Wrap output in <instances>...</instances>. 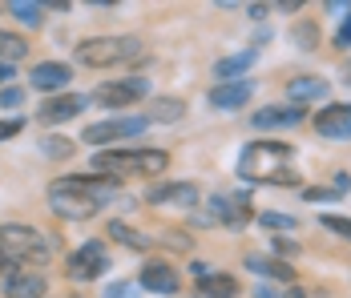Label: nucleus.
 I'll return each mask as SVG.
<instances>
[{
  "mask_svg": "<svg viewBox=\"0 0 351 298\" xmlns=\"http://www.w3.org/2000/svg\"><path fill=\"white\" fill-rule=\"evenodd\" d=\"M40 153H45V158H69L73 141L69 137H45V141H40Z\"/></svg>",
  "mask_w": 351,
  "mask_h": 298,
  "instance_id": "28",
  "label": "nucleus"
},
{
  "mask_svg": "<svg viewBox=\"0 0 351 298\" xmlns=\"http://www.w3.org/2000/svg\"><path fill=\"white\" fill-rule=\"evenodd\" d=\"M21 57H29V40L16 33H8V29H0V65H12V61H21Z\"/></svg>",
  "mask_w": 351,
  "mask_h": 298,
  "instance_id": "24",
  "label": "nucleus"
},
{
  "mask_svg": "<svg viewBox=\"0 0 351 298\" xmlns=\"http://www.w3.org/2000/svg\"><path fill=\"white\" fill-rule=\"evenodd\" d=\"M149 206H170V210H194L198 206V186L194 182H162L145 190Z\"/></svg>",
  "mask_w": 351,
  "mask_h": 298,
  "instance_id": "9",
  "label": "nucleus"
},
{
  "mask_svg": "<svg viewBox=\"0 0 351 298\" xmlns=\"http://www.w3.org/2000/svg\"><path fill=\"white\" fill-rule=\"evenodd\" d=\"M258 222L271 226V230H295V218L291 214H258Z\"/></svg>",
  "mask_w": 351,
  "mask_h": 298,
  "instance_id": "31",
  "label": "nucleus"
},
{
  "mask_svg": "<svg viewBox=\"0 0 351 298\" xmlns=\"http://www.w3.org/2000/svg\"><path fill=\"white\" fill-rule=\"evenodd\" d=\"M109 238H117V242H125L130 250H145L149 246V238L141 230H134L130 222H109Z\"/></svg>",
  "mask_w": 351,
  "mask_h": 298,
  "instance_id": "26",
  "label": "nucleus"
},
{
  "mask_svg": "<svg viewBox=\"0 0 351 298\" xmlns=\"http://www.w3.org/2000/svg\"><path fill=\"white\" fill-rule=\"evenodd\" d=\"M291 40H295V45H299V49H307V53H311V49H315V45H319L315 21H299V25H295V29H291Z\"/></svg>",
  "mask_w": 351,
  "mask_h": 298,
  "instance_id": "27",
  "label": "nucleus"
},
{
  "mask_svg": "<svg viewBox=\"0 0 351 298\" xmlns=\"http://www.w3.org/2000/svg\"><path fill=\"white\" fill-rule=\"evenodd\" d=\"M303 198L307 201H331V198H339V190H335V186H311V190H303Z\"/></svg>",
  "mask_w": 351,
  "mask_h": 298,
  "instance_id": "32",
  "label": "nucleus"
},
{
  "mask_svg": "<svg viewBox=\"0 0 351 298\" xmlns=\"http://www.w3.org/2000/svg\"><path fill=\"white\" fill-rule=\"evenodd\" d=\"M21 97H25L21 89H4V93H0V105H4V109H16V105H21Z\"/></svg>",
  "mask_w": 351,
  "mask_h": 298,
  "instance_id": "36",
  "label": "nucleus"
},
{
  "mask_svg": "<svg viewBox=\"0 0 351 298\" xmlns=\"http://www.w3.org/2000/svg\"><path fill=\"white\" fill-rule=\"evenodd\" d=\"M299 121H303V109L299 105H267V109H258L250 117L254 129H295Z\"/></svg>",
  "mask_w": 351,
  "mask_h": 298,
  "instance_id": "12",
  "label": "nucleus"
},
{
  "mask_svg": "<svg viewBox=\"0 0 351 298\" xmlns=\"http://www.w3.org/2000/svg\"><path fill=\"white\" fill-rule=\"evenodd\" d=\"M61 186H69L77 194L93 198L97 206H106V201L117 194V182H113V177H89V173H69V177H61Z\"/></svg>",
  "mask_w": 351,
  "mask_h": 298,
  "instance_id": "13",
  "label": "nucleus"
},
{
  "mask_svg": "<svg viewBox=\"0 0 351 298\" xmlns=\"http://www.w3.org/2000/svg\"><path fill=\"white\" fill-rule=\"evenodd\" d=\"M141 290H149V295H174L178 286H182V278H178V270L170 262H145L141 266V278H138Z\"/></svg>",
  "mask_w": 351,
  "mask_h": 298,
  "instance_id": "11",
  "label": "nucleus"
},
{
  "mask_svg": "<svg viewBox=\"0 0 351 298\" xmlns=\"http://www.w3.org/2000/svg\"><path fill=\"white\" fill-rule=\"evenodd\" d=\"M182 113H186V101L182 97H158V101H149L145 121L149 125H174V121H182Z\"/></svg>",
  "mask_w": 351,
  "mask_h": 298,
  "instance_id": "21",
  "label": "nucleus"
},
{
  "mask_svg": "<svg viewBox=\"0 0 351 298\" xmlns=\"http://www.w3.org/2000/svg\"><path fill=\"white\" fill-rule=\"evenodd\" d=\"M291 158H295V145L287 141H254L239 158V177L254 186H295L299 173L291 169Z\"/></svg>",
  "mask_w": 351,
  "mask_h": 298,
  "instance_id": "1",
  "label": "nucleus"
},
{
  "mask_svg": "<svg viewBox=\"0 0 351 298\" xmlns=\"http://www.w3.org/2000/svg\"><path fill=\"white\" fill-rule=\"evenodd\" d=\"M275 254H279V258H287V254L295 258V254H299V242H291V238H275Z\"/></svg>",
  "mask_w": 351,
  "mask_h": 298,
  "instance_id": "33",
  "label": "nucleus"
},
{
  "mask_svg": "<svg viewBox=\"0 0 351 298\" xmlns=\"http://www.w3.org/2000/svg\"><path fill=\"white\" fill-rule=\"evenodd\" d=\"M166 166H170L166 149H106V153H93V169L109 173L113 182L117 177H158Z\"/></svg>",
  "mask_w": 351,
  "mask_h": 298,
  "instance_id": "2",
  "label": "nucleus"
},
{
  "mask_svg": "<svg viewBox=\"0 0 351 298\" xmlns=\"http://www.w3.org/2000/svg\"><path fill=\"white\" fill-rule=\"evenodd\" d=\"M335 49H351V16L339 25V33H335Z\"/></svg>",
  "mask_w": 351,
  "mask_h": 298,
  "instance_id": "35",
  "label": "nucleus"
},
{
  "mask_svg": "<svg viewBox=\"0 0 351 298\" xmlns=\"http://www.w3.org/2000/svg\"><path fill=\"white\" fill-rule=\"evenodd\" d=\"M246 270H254L263 278H275V282H295V270L282 258H267V254H246Z\"/></svg>",
  "mask_w": 351,
  "mask_h": 298,
  "instance_id": "20",
  "label": "nucleus"
},
{
  "mask_svg": "<svg viewBox=\"0 0 351 298\" xmlns=\"http://www.w3.org/2000/svg\"><path fill=\"white\" fill-rule=\"evenodd\" d=\"M0 250L12 258V262H25V266H40L49 262V254H53V246H49V238L33 226H21V222H8V226H0Z\"/></svg>",
  "mask_w": 351,
  "mask_h": 298,
  "instance_id": "4",
  "label": "nucleus"
},
{
  "mask_svg": "<svg viewBox=\"0 0 351 298\" xmlns=\"http://www.w3.org/2000/svg\"><path fill=\"white\" fill-rule=\"evenodd\" d=\"M25 129V121L16 117V121H0V141H8V137H16V133Z\"/></svg>",
  "mask_w": 351,
  "mask_h": 298,
  "instance_id": "34",
  "label": "nucleus"
},
{
  "mask_svg": "<svg viewBox=\"0 0 351 298\" xmlns=\"http://www.w3.org/2000/svg\"><path fill=\"white\" fill-rule=\"evenodd\" d=\"M109 266V254H106V242H85V246H77L69 254V262H65V270H69V278H77V282H89V278H97L101 270Z\"/></svg>",
  "mask_w": 351,
  "mask_h": 298,
  "instance_id": "7",
  "label": "nucleus"
},
{
  "mask_svg": "<svg viewBox=\"0 0 351 298\" xmlns=\"http://www.w3.org/2000/svg\"><path fill=\"white\" fill-rule=\"evenodd\" d=\"M250 93H254V85L250 81H218L210 89V105L214 109H243L246 101H250Z\"/></svg>",
  "mask_w": 351,
  "mask_h": 298,
  "instance_id": "16",
  "label": "nucleus"
},
{
  "mask_svg": "<svg viewBox=\"0 0 351 298\" xmlns=\"http://www.w3.org/2000/svg\"><path fill=\"white\" fill-rule=\"evenodd\" d=\"M258 61V49H243V53H234V57H222L214 73H218V81H243V73Z\"/></svg>",
  "mask_w": 351,
  "mask_h": 298,
  "instance_id": "23",
  "label": "nucleus"
},
{
  "mask_svg": "<svg viewBox=\"0 0 351 298\" xmlns=\"http://www.w3.org/2000/svg\"><path fill=\"white\" fill-rule=\"evenodd\" d=\"M254 298H282V295L275 290V286H267V282H263V286H254Z\"/></svg>",
  "mask_w": 351,
  "mask_h": 298,
  "instance_id": "37",
  "label": "nucleus"
},
{
  "mask_svg": "<svg viewBox=\"0 0 351 298\" xmlns=\"http://www.w3.org/2000/svg\"><path fill=\"white\" fill-rule=\"evenodd\" d=\"M8 12H12L25 29H40V21H45V16H40V12H45V4H29V0H12V4H8Z\"/></svg>",
  "mask_w": 351,
  "mask_h": 298,
  "instance_id": "25",
  "label": "nucleus"
},
{
  "mask_svg": "<svg viewBox=\"0 0 351 298\" xmlns=\"http://www.w3.org/2000/svg\"><path fill=\"white\" fill-rule=\"evenodd\" d=\"M319 222H323V230H331V234H339V238H348V242H351V218H335V214H323Z\"/></svg>",
  "mask_w": 351,
  "mask_h": 298,
  "instance_id": "30",
  "label": "nucleus"
},
{
  "mask_svg": "<svg viewBox=\"0 0 351 298\" xmlns=\"http://www.w3.org/2000/svg\"><path fill=\"white\" fill-rule=\"evenodd\" d=\"M206 218H210V226L214 222H222V226L239 230V226H246V222L254 218V210H250V201H246L243 194H239V198H234V194H214L210 198V214H206Z\"/></svg>",
  "mask_w": 351,
  "mask_h": 298,
  "instance_id": "10",
  "label": "nucleus"
},
{
  "mask_svg": "<svg viewBox=\"0 0 351 298\" xmlns=\"http://www.w3.org/2000/svg\"><path fill=\"white\" fill-rule=\"evenodd\" d=\"M149 93V81L145 77H125V81H106V85H97L93 89V101L101 105V109H125V105H134Z\"/></svg>",
  "mask_w": 351,
  "mask_h": 298,
  "instance_id": "5",
  "label": "nucleus"
},
{
  "mask_svg": "<svg viewBox=\"0 0 351 298\" xmlns=\"http://www.w3.org/2000/svg\"><path fill=\"white\" fill-rule=\"evenodd\" d=\"M29 81H33V89H40V93H57V89H65L73 81V69L61 65V61H40V65H33Z\"/></svg>",
  "mask_w": 351,
  "mask_h": 298,
  "instance_id": "15",
  "label": "nucleus"
},
{
  "mask_svg": "<svg viewBox=\"0 0 351 298\" xmlns=\"http://www.w3.org/2000/svg\"><path fill=\"white\" fill-rule=\"evenodd\" d=\"M4 81H12V65H0V85Z\"/></svg>",
  "mask_w": 351,
  "mask_h": 298,
  "instance_id": "38",
  "label": "nucleus"
},
{
  "mask_svg": "<svg viewBox=\"0 0 351 298\" xmlns=\"http://www.w3.org/2000/svg\"><path fill=\"white\" fill-rule=\"evenodd\" d=\"M315 129L323 137H351V105H327L315 113Z\"/></svg>",
  "mask_w": 351,
  "mask_h": 298,
  "instance_id": "18",
  "label": "nucleus"
},
{
  "mask_svg": "<svg viewBox=\"0 0 351 298\" xmlns=\"http://www.w3.org/2000/svg\"><path fill=\"white\" fill-rule=\"evenodd\" d=\"M141 57V40L138 36H89L77 45V61L89 69H113V65H130Z\"/></svg>",
  "mask_w": 351,
  "mask_h": 298,
  "instance_id": "3",
  "label": "nucleus"
},
{
  "mask_svg": "<svg viewBox=\"0 0 351 298\" xmlns=\"http://www.w3.org/2000/svg\"><path fill=\"white\" fill-rule=\"evenodd\" d=\"M198 290L206 298H234L239 295V278H230V274H222V270H206V274L198 278Z\"/></svg>",
  "mask_w": 351,
  "mask_h": 298,
  "instance_id": "22",
  "label": "nucleus"
},
{
  "mask_svg": "<svg viewBox=\"0 0 351 298\" xmlns=\"http://www.w3.org/2000/svg\"><path fill=\"white\" fill-rule=\"evenodd\" d=\"M149 125L145 117H109V121H93L89 129L81 133L85 145H109V141H121V137H134Z\"/></svg>",
  "mask_w": 351,
  "mask_h": 298,
  "instance_id": "8",
  "label": "nucleus"
},
{
  "mask_svg": "<svg viewBox=\"0 0 351 298\" xmlns=\"http://www.w3.org/2000/svg\"><path fill=\"white\" fill-rule=\"evenodd\" d=\"M85 109V97H77V93H61V97H49L40 109H36V121H45V125H61V121H69Z\"/></svg>",
  "mask_w": 351,
  "mask_h": 298,
  "instance_id": "14",
  "label": "nucleus"
},
{
  "mask_svg": "<svg viewBox=\"0 0 351 298\" xmlns=\"http://www.w3.org/2000/svg\"><path fill=\"white\" fill-rule=\"evenodd\" d=\"M49 206H53V214H57V218H69V222H85V218H93V214L101 210L93 198L77 194V190L61 186V182H53V186H49Z\"/></svg>",
  "mask_w": 351,
  "mask_h": 298,
  "instance_id": "6",
  "label": "nucleus"
},
{
  "mask_svg": "<svg viewBox=\"0 0 351 298\" xmlns=\"http://www.w3.org/2000/svg\"><path fill=\"white\" fill-rule=\"evenodd\" d=\"M282 298H311L307 290H299V286H291V295H282Z\"/></svg>",
  "mask_w": 351,
  "mask_h": 298,
  "instance_id": "40",
  "label": "nucleus"
},
{
  "mask_svg": "<svg viewBox=\"0 0 351 298\" xmlns=\"http://www.w3.org/2000/svg\"><path fill=\"white\" fill-rule=\"evenodd\" d=\"M287 97H291V105L327 101V81L323 77H295V81H287Z\"/></svg>",
  "mask_w": 351,
  "mask_h": 298,
  "instance_id": "19",
  "label": "nucleus"
},
{
  "mask_svg": "<svg viewBox=\"0 0 351 298\" xmlns=\"http://www.w3.org/2000/svg\"><path fill=\"white\" fill-rule=\"evenodd\" d=\"M101 298H141V286H134V282H109L101 290Z\"/></svg>",
  "mask_w": 351,
  "mask_h": 298,
  "instance_id": "29",
  "label": "nucleus"
},
{
  "mask_svg": "<svg viewBox=\"0 0 351 298\" xmlns=\"http://www.w3.org/2000/svg\"><path fill=\"white\" fill-rule=\"evenodd\" d=\"M348 77H351V73H348ZM348 85H351V81H348Z\"/></svg>",
  "mask_w": 351,
  "mask_h": 298,
  "instance_id": "41",
  "label": "nucleus"
},
{
  "mask_svg": "<svg viewBox=\"0 0 351 298\" xmlns=\"http://www.w3.org/2000/svg\"><path fill=\"white\" fill-rule=\"evenodd\" d=\"M45 274H33V270H16L4 278V298H45Z\"/></svg>",
  "mask_w": 351,
  "mask_h": 298,
  "instance_id": "17",
  "label": "nucleus"
},
{
  "mask_svg": "<svg viewBox=\"0 0 351 298\" xmlns=\"http://www.w3.org/2000/svg\"><path fill=\"white\" fill-rule=\"evenodd\" d=\"M8 266H12V258H8V254L0 250V274H8Z\"/></svg>",
  "mask_w": 351,
  "mask_h": 298,
  "instance_id": "39",
  "label": "nucleus"
}]
</instances>
